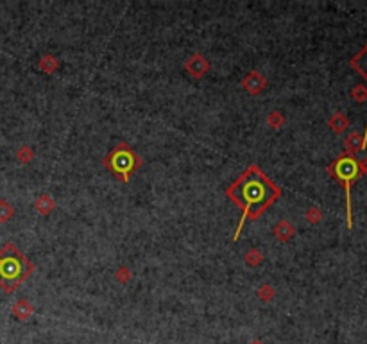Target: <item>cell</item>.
Returning <instances> with one entry per match:
<instances>
[{
	"mask_svg": "<svg viewBox=\"0 0 367 344\" xmlns=\"http://www.w3.org/2000/svg\"><path fill=\"white\" fill-rule=\"evenodd\" d=\"M135 167V158L131 156V152L127 149H117L113 154V168L120 174H126L127 178V172L131 168Z\"/></svg>",
	"mask_w": 367,
	"mask_h": 344,
	"instance_id": "3957f363",
	"label": "cell"
},
{
	"mask_svg": "<svg viewBox=\"0 0 367 344\" xmlns=\"http://www.w3.org/2000/svg\"><path fill=\"white\" fill-rule=\"evenodd\" d=\"M356 66H358L360 72L367 77V49L358 56V59H356Z\"/></svg>",
	"mask_w": 367,
	"mask_h": 344,
	"instance_id": "5b68a950",
	"label": "cell"
},
{
	"mask_svg": "<svg viewBox=\"0 0 367 344\" xmlns=\"http://www.w3.org/2000/svg\"><path fill=\"white\" fill-rule=\"evenodd\" d=\"M27 276V260L11 244L0 249V287L13 291Z\"/></svg>",
	"mask_w": 367,
	"mask_h": 344,
	"instance_id": "7a4b0ae2",
	"label": "cell"
},
{
	"mask_svg": "<svg viewBox=\"0 0 367 344\" xmlns=\"http://www.w3.org/2000/svg\"><path fill=\"white\" fill-rule=\"evenodd\" d=\"M335 170H337V176L340 178V180L344 181L346 185H349L351 181L356 178V172H358V167H356V161L351 160V158H342V160L337 163V167H335Z\"/></svg>",
	"mask_w": 367,
	"mask_h": 344,
	"instance_id": "277c9868",
	"label": "cell"
},
{
	"mask_svg": "<svg viewBox=\"0 0 367 344\" xmlns=\"http://www.w3.org/2000/svg\"><path fill=\"white\" fill-rule=\"evenodd\" d=\"M229 197L242 208L244 217L240 219L238 224V231L244 226L247 217H258V213H261L267 206L278 197V189L272 181H269L263 172L253 165L238 178L233 187L229 189ZM237 231V237H238Z\"/></svg>",
	"mask_w": 367,
	"mask_h": 344,
	"instance_id": "6da1fadb",
	"label": "cell"
}]
</instances>
